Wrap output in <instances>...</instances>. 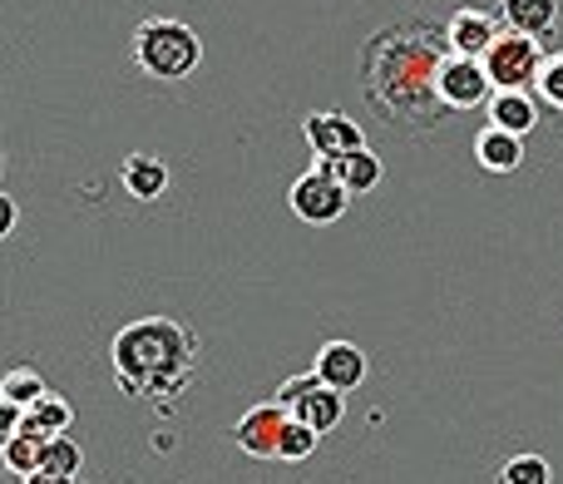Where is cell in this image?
<instances>
[{"label":"cell","instance_id":"cell-7","mask_svg":"<svg viewBox=\"0 0 563 484\" xmlns=\"http://www.w3.org/2000/svg\"><path fill=\"white\" fill-rule=\"evenodd\" d=\"M301 134H307L317 164L351 158V154H361V148H366V134H361V124L351 114H341V109H317V114H307V119H301Z\"/></svg>","mask_w":563,"mask_h":484},{"label":"cell","instance_id":"cell-20","mask_svg":"<svg viewBox=\"0 0 563 484\" xmlns=\"http://www.w3.org/2000/svg\"><path fill=\"white\" fill-rule=\"evenodd\" d=\"M499 484H554V465L539 450H525V455H509V465L499 470Z\"/></svg>","mask_w":563,"mask_h":484},{"label":"cell","instance_id":"cell-18","mask_svg":"<svg viewBox=\"0 0 563 484\" xmlns=\"http://www.w3.org/2000/svg\"><path fill=\"white\" fill-rule=\"evenodd\" d=\"M49 391H45V376L35 366H15L10 376H0V406H15V410H30L40 406Z\"/></svg>","mask_w":563,"mask_h":484},{"label":"cell","instance_id":"cell-3","mask_svg":"<svg viewBox=\"0 0 563 484\" xmlns=\"http://www.w3.org/2000/svg\"><path fill=\"white\" fill-rule=\"evenodd\" d=\"M134 65L154 79H188L198 65H203V40L188 20H174V15H148L139 20L134 30Z\"/></svg>","mask_w":563,"mask_h":484},{"label":"cell","instance_id":"cell-10","mask_svg":"<svg viewBox=\"0 0 563 484\" xmlns=\"http://www.w3.org/2000/svg\"><path fill=\"white\" fill-rule=\"evenodd\" d=\"M311 371L321 376V386L351 396V391L366 381V351L351 346V341H327V346L317 351V361H311Z\"/></svg>","mask_w":563,"mask_h":484},{"label":"cell","instance_id":"cell-8","mask_svg":"<svg viewBox=\"0 0 563 484\" xmlns=\"http://www.w3.org/2000/svg\"><path fill=\"white\" fill-rule=\"evenodd\" d=\"M287 420H291V410L282 406V400H263V406H253L233 426V446L253 460H277L282 436H287Z\"/></svg>","mask_w":563,"mask_h":484},{"label":"cell","instance_id":"cell-5","mask_svg":"<svg viewBox=\"0 0 563 484\" xmlns=\"http://www.w3.org/2000/svg\"><path fill=\"white\" fill-rule=\"evenodd\" d=\"M495 79H489L485 59H465V55H450L445 69H440V99H445L450 114H475V109L495 105Z\"/></svg>","mask_w":563,"mask_h":484},{"label":"cell","instance_id":"cell-1","mask_svg":"<svg viewBox=\"0 0 563 484\" xmlns=\"http://www.w3.org/2000/svg\"><path fill=\"white\" fill-rule=\"evenodd\" d=\"M450 55L455 50H450V35L440 20L406 15L380 25L361 45V65H356L366 109L386 129L426 144L430 134H440L455 119L445 109V99H440V69H445Z\"/></svg>","mask_w":563,"mask_h":484},{"label":"cell","instance_id":"cell-19","mask_svg":"<svg viewBox=\"0 0 563 484\" xmlns=\"http://www.w3.org/2000/svg\"><path fill=\"white\" fill-rule=\"evenodd\" d=\"M0 455H5L10 475L30 480V475H40V470H45V440H35V436H5V440H0Z\"/></svg>","mask_w":563,"mask_h":484},{"label":"cell","instance_id":"cell-23","mask_svg":"<svg viewBox=\"0 0 563 484\" xmlns=\"http://www.w3.org/2000/svg\"><path fill=\"white\" fill-rule=\"evenodd\" d=\"M45 470H49V475H65V480H75L79 470H85V450H79L69 436L45 440Z\"/></svg>","mask_w":563,"mask_h":484},{"label":"cell","instance_id":"cell-2","mask_svg":"<svg viewBox=\"0 0 563 484\" xmlns=\"http://www.w3.org/2000/svg\"><path fill=\"white\" fill-rule=\"evenodd\" d=\"M109 361H114L119 391L134 400L168 410L188 386L198 381V361L203 346L198 337L174 317H139L114 331L109 341Z\"/></svg>","mask_w":563,"mask_h":484},{"label":"cell","instance_id":"cell-11","mask_svg":"<svg viewBox=\"0 0 563 484\" xmlns=\"http://www.w3.org/2000/svg\"><path fill=\"white\" fill-rule=\"evenodd\" d=\"M470 154H475V164L485 168V174H515L519 164H525V139L505 134V129L485 124L475 134V144H470Z\"/></svg>","mask_w":563,"mask_h":484},{"label":"cell","instance_id":"cell-12","mask_svg":"<svg viewBox=\"0 0 563 484\" xmlns=\"http://www.w3.org/2000/svg\"><path fill=\"white\" fill-rule=\"evenodd\" d=\"M559 20V0H499V25L529 40H549Z\"/></svg>","mask_w":563,"mask_h":484},{"label":"cell","instance_id":"cell-4","mask_svg":"<svg viewBox=\"0 0 563 484\" xmlns=\"http://www.w3.org/2000/svg\"><path fill=\"white\" fill-rule=\"evenodd\" d=\"M544 59H549V55L539 50V40L505 30V35L495 40V50L485 55V69H489V79H495L499 95H534Z\"/></svg>","mask_w":563,"mask_h":484},{"label":"cell","instance_id":"cell-21","mask_svg":"<svg viewBox=\"0 0 563 484\" xmlns=\"http://www.w3.org/2000/svg\"><path fill=\"white\" fill-rule=\"evenodd\" d=\"M534 99H539V109H549L554 119L563 114V50L544 59V69H539V85H534Z\"/></svg>","mask_w":563,"mask_h":484},{"label":"cell","instance_id":"cell-17","mask_svg":"<svg viewBox=\"0 0 563 484\" xmlns=\"http://www.w3.org/2000/svg\"><path fill=\"white\" fill-rule=\"evenodd\" d=\"M291 416H297L301 426H311L317 436H327V430H336L341 416H346V396H341V391H331V386H317L297 410H291Z\"/></svg>","mask_w":563,"mask_h":484},{"label":"cell","instance_id":"cell-24","mask_svg":"<svg viewBox=\"0 0 563 484\" xmlns=\"http://www.w3.org/2000/svg\"><path fill=\"white\" fill-rule=\"evenodd\" d=\"M317 386H321V376H317V371H307V376H291V381H282V391H277L273 400H282V406H287V410H297L301 400H307Z\"/></svg>","mask_w":563,"mask_h":484},{"label":"cell","instance_id":"cell-16","mask_svg":"<svg viewBox=\"0 0 563 484\" xmlns=\"http://www.w3.org/2000/svg\"><path fill=\"white\" fill-rule=\"evenodd\" d=\"M317 168H327L331 178H341L351 198L371 194V188L380 184V174H386V168H380V158L371 154V148H361V154H351V158H331V164H317Z\"/></svg>","mask_w":563,"mask_h":484},{"label":"cell","instance_id":"cell-14","mask_svg":"<svg viewBox=\"0 0 563 484\" xmlns=\"http://www.w3.org/2000/svg\"><path fill=\"white\" fill-rule=\"evenodd\" d=\"M539 119H544V109H539L534 95H495V105H489V124L505 129V134H515V139L534 134Z\"/></svg>","mask_w":563,"mask_h":484},{"label":"cell","instance_id":"cell-25","mask_svg":"<svg viewBox=\"0 0 563 484\" xmlns=\"http://www.w3.org/2000/svg\"><path fill=\"white\" fill-rule=\"evenodd\" d=\"M10 228H15V198H0V233H10Z\"/></svg>","mask_w":563,"mask_h":484},{"label":"cell","instance_id":"cell-22","mask_svg":"<svg viewBox=\"0 0 563 484\" xmlns=\"http://www.w3.org/2000/svg\"><path fill=\"white\" fill-rule=\"evenodd\" d=\"M317 446H321V436L311 426H301L297 416L287 420V436H282V450H277V460H287V465H301V460H311L317 455Z\"/></svg>","mask_w":563,"mask_h":484},{"label":"cell","instance_id":"cell-26","mask_svg":"<svg viewBox=\"0 0 563 484\" xmlns=\"http://www.w3.org/2000/svg\"><path fill=\"white\" fill-rule=\"evenodd\" d=\"M25 484H75V480H65V475H49V470H40V475H30Z\"/></svg>","mask_w":563,"mask_h":484},{"label":"cell","instance_id":"cell-6","mask_svg":"<svg viewBox=\"0 0 563 484\" xmlns=\"http://www.w3.org/2000/svg\"><path fill=\"white\" fill-rule=\"evenodd\" d=\"M287 204H291V213H297L301 223L327 228V223H336V218L346 213L351 194H346V184H341V178L327 174V168H307V174L291 184Z\"/></svg>","mask_w":563,"mask_h":484},{"label":"cell","instance_id":"cell-9","mask_svg":"<svg viewBox=\"0 0 563 484\" xmlns=\"http://www.w3.org/2000/svg\"><path fill=\"white\" fill-rule=\"evenodd\" d=\"M445 35H450V50L455 55H465V59H485L489 50H495V40L505 35V25H499L489 10H475V6H465V10H455V15L445 20Z\"/></svg>","mask_w":563,"mask_h":484},{"label":"cell","instance_id":"cell-15","mask_svg":"<svg viewBox=\"0 0 563 484\" xmlns=\"http://www.w3.org/2000/svg\"><path fill=\"white\" fill-rule=\"evenodd\" d=\"M69 426H75V406H69V400H59V396H45V400H40V406H30V410H25V420H20V430H15V436L59 440Z\"/></svg>","mask_w":563,"mask_h":484},{"label":"cell","instance_id":"cell-13","mask_svg":"<svg viewBox=\"0 0 563 484\" xmlns=\"http://www.w3.org/2000/svg\"><path fill=\"white\" fill-rule=\"evenodd\" d=\"M119 178H124V188L139 198V204H154V198L168 194V164L154 154H129L124 168H119Z\"/></svg>","mask_w":563,"mask_h":484}]
</instances>
